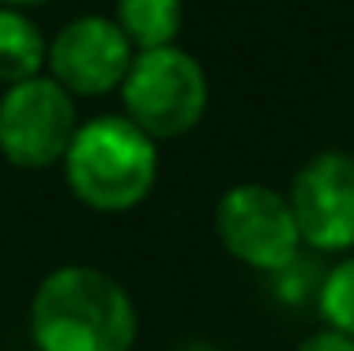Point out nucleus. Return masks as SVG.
<instances>
[{"instance_id": "obj_7", "label": "nucleus", "mask_w": 354, "mask_h": 351, "mask_svg": "<svg viewBox=\"0 0 354 351\" xmlns=\"http://www.w3.org/2000/svg\"><path fill=\"white\" fill-rule=\"evenodd\" d=\"M294 223L301 246L317 253H354V155L351 152H320L298 174L290 189Z\"/></svg>"}, {"instance_id": "obj_6", "label": "nucleus", "mask_w": 354, "mask_h": 351, "mask_svg": "<svg viewBox=\"0 0 354 351\" xmlns=\"http://www.w3.org/2000/svg\"><path fill=\"white\" fill-rule=\"evenodd\" d=\"M132 57L136 49L113 15H75L49 38L46 76L72 98H102L121 91Z\"/></svg>"}, {"instance_id": "obj_11", "label": "nucleus", "mask_w": 354, "mask_h": 351, "mask_svg": "<svg viewBox=\"0 0 354 351\" xmlns=\"http://www.w3.org/2000/svg\"><path fill=\"white\" fill-rule=\"evenodd\" d=\"M298 351H354V340L335 329H317L298 344Z\"/></svg>"}, {"instance_id": "obj_5", "label": "nucleus", "mask_w": 354, "mask_h": 351, "mask_svg": "<svg viewBox=\"0 0 354 351\" xmlns=\"http://www.w3.org/2000/svg\"><path fill=\"white\" fill-rule=\"evenodd\" d=\"M215 234L234 261L257 272H283L298 261L301 234L290 200L264 181H238L215 204Z\"/></svg>"}, {"instance_id": "obj_12", "label": "nucleus", "mask_w": 354, "mask_h": 351, "mask_svg": "<svg viewBox=\"0 0 354 351\" xmlns=\"http://www.w3.org/2000/svg\"><path fill=\"white\" fill-rule=\"evenodd\" d=\"M38 4H53V0H0V8H15V12H27V8Z\"/></svg>"}, {"instance_id": "obj_10", "label": "nucleus", "mask_w": 354, "mask_h": 351, "mask_svg": "<svg viewBox=\"0 0 354 351\" xmlns=\"http://www.w3.org/2000/svg\"><path fill=\"white\" fill-rule=\"evenodd\" d=\"M317 310L324 317V329H335L354 340V253L339 257L320 280Z\"/></svg>"}, {"instance_id": "obj_3", "label": "nucleus", "mask_w": 354, "mask_h": 351, "mask_svg": "<svg viewBox=\"0 0 354 351\" xmlns=\"http://www.w3.org/2000/svg\"><path fill=\"white\" fill-rule=\"evenodd\" d=\"M124 117L151 140H181L207 114V72L189 49L162 46L132 57V69L121 83Z\"/></svg>"}, {"instance_id": "obj_4", "label": "nucleus", "mask_w": 354, "mask_h": 351, "mask_svg": "<svg viewBox=\"0 0 354 351\" xmlns=\"http://www.w3.org/2000/svg\"><path fill=\"white\" fill-rule=\"evenodd\" d=\"M75 129H80L75 98L49 76L4 87L0 95V155L15 170L61 166Z\"/></svg>"}, {"instance_id": "obj_8", "label": "nucleus", "mask_w": 354, "mask_h": 351, "mask_svg": "<svg viewBox=\"0 0 354 351\" xmlns=\"http://www.w3.org/2000/svg\"><path fill=\"white\" fill-rule=\"evenodd\" d=\"M49 38L27 12L0 8V83L15 87L35 76H46Z\"/></svg>"}, {"instance_id": "obj_1", "label": "nucleus", "mask_w": 354, "mask_h": 351, "mask_svg": "<svg viewBox=\"0 0 354 351\" xmlns=\"http://www.w3.org/2000/svg\"><path fill=\"white\" fill-rule=\"evenodd\" d=\"M35 351H132L140 317L132 295L102 269L61 264L30 295Z\"/></svg>"}, {"instance_id": "obj_2", "label": "nucleus", "mask_w": 354, "mask_h": 351, "mask_svg": "<svg viewBox=\"0 0 354 351\" xmlns=\"http://www.w3.org/2000/svg\"><path fill=\"white\" fill-rule=\"evenodd\" d=\"M61 166L83 208L117 215L151 197L158 181V144L124 114H98L80 121Z\"/></svg>"}, {"instance_id": "obj_9", "label": "nucleus", "mask_w": 354, "mask_h": 351, "mask_svg": "<svg viewBox=\"0 0 354 351\" xmlns=\"http://www.w3.org/2000/svg\"><path fill=\"white\" fill-rule=\"evenodd\" d=\"M113 23L124 30L136 53L147 49L177 46L185 23V4L181 0H117L113 4Z\"/></svg>"}]
</instances>
